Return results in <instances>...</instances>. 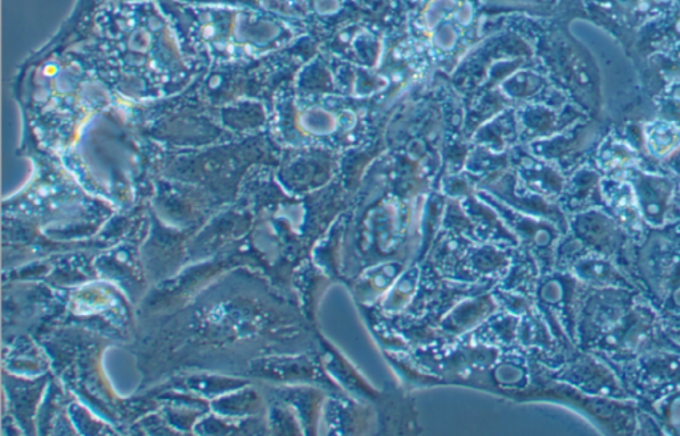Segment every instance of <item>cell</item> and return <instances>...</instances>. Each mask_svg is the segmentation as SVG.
Returning a JSON list of instances; mask_svg holds the SVG:
<instances>
[{
  "label": "cell",
  "instance_id": "1",
  "mask_svg": "<svg viewBox=\"0 0 680 436\" xmlns=\"http://www.w3.org/2000/svg\"><path fill=\"white\" fill-rule=\"evenodd\" d=\"M117 98L157 103L186 90L194 70L161 4L117 0L96 14L92 43L80 52Z\"/></svg>",
  "mask_w": 680,
  "mask_h": 436
},
{
  "label": "cell",
  "instance_id": "2",
  "mask_svg": "<svg viewBox=\"0 0 680 436\" xmlns=\"http://www.w3.org/2000/svg\"><path fill=\"white\" fill-rule=\"evenodd\" d=\"M194 70L238 66L269 51L278 27L250 6L224 3L161 4Z\"/></svg>",
  "mask_w": 680,
  "mask_h": 436
},
{
  "label": "cell",
  "instance_id": "3",
  "mask_svg": "<svg viewBox=\"0 0 680 436\" xmlns=\"http://www.w3.org/2000/svg\"><path fill=\"white\" fill-rule=\"evenodd\" d=\"M112 91L80 52L55 56L36 70L32 112L47 123H82L93 112L115 106Z\"/></svg>",
  "mask_w": 680,
  "mask_h": 436
}]
</instances>
